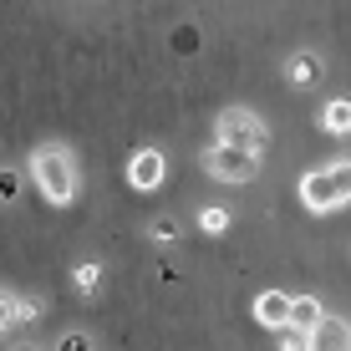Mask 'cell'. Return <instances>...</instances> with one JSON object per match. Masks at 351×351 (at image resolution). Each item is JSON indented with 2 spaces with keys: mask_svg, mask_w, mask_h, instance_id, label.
<instances>
[{
  "mask_svg": "<svg viewBox=\"0 0 351 351\" xmlns=\"http://www.w3.org/2000/svg\"><path fill=\"white\" fill-rule=\"evenodd\" d=\"M31 178H36V189H41L46 204H71L77 199V184H82V168L71 158V148L41 143V148L31 153Z\"/></svg>",
  "mask_w": 351,
  "mask_h": 351,
  "instance_id": "obj_1",
  "label": "cell"
},
{
  "mask_svg": "<svg viewBox=\"0 0 351 351\" xmlns=\"http://www.w3.org/2000/svg\"><path fill=\"white\" fill-rule=\"evenodd\" d=\"M300 204H306L311 214L346 209V204H351V158L326 163V168H311V173L300 178Z\"/></svg>",
  "mask_w": 351,
  "mask_h": 351,
  "instance_id": "obj_2",
  "label": "cell"
},
{
  "mask_svg": "<svg viewBox=\"0 0 351 351\" xmlns=\"http://www.w3.org/2000/svg\"><path fill=\"white\" fill-rule=\"evenodd\" d=\"M214 143H224V148H245L265 158V148H270V128H265V117L255 107H224L219 117H214Z\"/></svg>",
  "mask_w": 351,
  "mask_h": 351,
  "instance_id": "obj_3",
  "label": "cell"
},
{
  "mask_svg": "<svg viewBox=\"0 0 351 351\" xmlns=\"http://www.w3.org/2000/svg\"><path fill=\"white\" fill-rule=\"evenodd\" d=\"M204 173L219 178V184H250V178L260 173V158L245 148H224V143H214L209 153H204Z\"/></svg>",
  "mask_w": 351,
  "mask_h": 351,
  "instance_id": "obj_4",
  "label": "cell"
},
{
  "mask_svg": "<svg viewBox=\"0 0 351 351\" xmlns=\"http://www.w3.org/2000/svg\"><path fill=\"white\" fill-rule=\"evenodd\" d=\"M163 173H168V158H163V148H138L128 158V184L138 189V193H153V189H163Z\"/></svg>",
  "mask_w": 351,
  "mask_h": 351,
  "instance_id": "obj_5",
  "label": "cell"
},
{
  "mask_svg": "<svg viewBox=\"0 0 351 351\" xmlns=\"http://www.w3.org/2000/svg\"><path fill=\"white\" fill-rule=\"evenodd\" d=\"M306 351H351V326L341 316H326L316 331L306 336Z\"/></svg>",
  "mask_w": 351,
  "mask_h": 351,
  "instance_id": "obj_6",
  "label": "cell"
},
{
  "mask_svg": "<svg viewBox=\"0 0 351 351\" xmlns=\"http://www.w3.org/2000/svg\"><path fill=\"white\" fill-rule=\"evenodd\" d=\"M321 71H326V62L311 51V46H306V51H290V56H285V82H290V87H316Z\"/></svg>",
  "mask_w": 351,
  "mask_h": 351,
  "instance_id": "obj_7",
  "label": "cell"
},
{
  "mask_svg": "<svg viewBox=\"0 0 351 351\" xmlns=\"http://www.w3.org/2000/svg\"><path fill=\"white\" fill-rule=\"evenodd\" d=\"M290 300L295 295H285V290H265V295L255 300V321L270 326V331H285L290 326Z\"/></svg>",
  "mask_w": 351,
  "mask_h": 351,
  "instance_id": "obj_8",
  "label": "cell"
},
{
  "mask_svg": "<svg viewBox=\"0 0 351 351\" xmlns=\"http://www.w3.org/2000/svg\"><path fill=\"white\" fill-rule=\"evenodd\" d=\"M321 321H326V311H321V300H316V295H295V300H290V331L311 336Z\"/></svg>",
  "mask_w": 351,
  "mask_h": 351,
  "instance_id": "obj_9",
  "label": "cell"
},
{
  "mask_svg": "<svg viewBox=\"0 0 351 351\" xmlns=\"http://www.w3.org/2000/svg\"><path fill=\"white\" fill-rule=\"evenodd\" d=\"M321 132H336V138H351V97H336V102H326L316 112Z\"/></svg>",
  "mask_w": 351,
  "mask_h": 351,
  "instance_id": "obj_10",
  "label": "cell"
},
{
  "mask_svg": "<svg viewBox=\"0 0 351 351\" xmlns=\"http://www.w3.org/2000/svg\"><path fill=\"white\" fill-rule=\"evenodd\" d=\"M71 280H77L82 295H97V290H102V265H97V260H82L77 270H71Z\"/></svg>",
  "mask_w": 351,
  "mask_h": 351,
  "instance_id": "obj_11",
  "label": "cell"
},
{
  "mask_svg": "<svg viewBox=\"0 0 351 351\" xmlns=\"http://www.w3.org/2000/svg\"><path fill=\"white\" fill-rule=\"evenodd\" d=\"M199 229H204V234H224V229H229V209H219V204L199 209Z\"/></svg>",
  "mask_w": 351,
  "mask_h": 351,
  "instance_id": "obj_12",
  "label": "cell"
},
{
  "mask_svg": "<svg viewBox=\"0 0 351 351\" xmlns=\"http://www.w3.org/2000/svg\"><path fill=\"white\" fill-rule=\"evenodd\" d=\"M21 199V168L0 163V204H16Z\"/></svg>",
  "mask_w": 351,
  "mask_h": 351,
  "instance_id": "obj_13",
  "label": "cell"
},
{
  "mask_svg": "<svg viewBox=\"0 0 351 351\" xmlns=\"http://www.w3.org/2000/svg\"><path fill=\"white\" fill-rule=\"evenodd\" d=\"M10 326H21V295L0 290V331H10Z\"/></svg>",
  "mask_w": 351,
  "mask_h": 351,
  "instance_id": "obj_14",
  "label": "cell"
},
{
  "mask_svg": "<svg viewBox=\"0 0 351 351\" xmlns=\"http://www.w3.org/2000/svg\"><path fill=\"white\" fill-rule=\"evenodd\" d=\"M56 351H97V341H92L87 331H66L62 341H56Z\"/></svg>",
  "mask_w": 351,
  "mask_h": 351,
  "instance_id": "obj_15",
  "label": "cell"
},
{
  "mask_svg": "<svg viewBox=\"0 0 351 351\" xmlns=\"http://www.w3.org/2000/svg\"><path fill=\"white\" fill-rule=\"evenodd\" d=\"M46 316V300L41 295H21V326H31V321H41Z\"/></svg>",
  "mask_w": 351,
  "mask_h": 351,
  "instance_id": "obj_16",
  "label": "cell"
},
{
  "mask_svg": "<svg viewBox=\"0 0 351 351\" xmlns=\"http://www.w3.org/2000/svg\"><path fill=\"white\" fill-rule=\"evenodd\" d=\"M148 234L158 239V245H168V239H178V219H168V214H163V219H153V224H148Z\"/></svg>",
  "mask_w": 351,
  "mask_h": 351,
  "instance_id": "obj_17",
  "label": "cell"
},
{
  "mask_svg": "<svg viewBox=\"0 0 351 351\" xmlns=\"http://www.w3.org/2000/svg\"><path fill=\"white\" fill-rule=\"evenodd\" d=\"M280 346H285V351H306V336H300V331H290V326H285V331H280Z\"/></svg>",
  "mask_w": 351,
  "mask_h": 351,
  "instance_id": "obj_18",
  "label": "cell"
},
{
  "mask_svg": "<svg viewBox=\"0 0 351 351\" xmlns=\"http://www.w3.org/2000/svg\"><path fill=\"white\" fill-rule=\"evenodd\" d=\"M16 351H36V346H16Z\"/></svg>",
  "mask_w": 351,
  "mask_h": 351,
  "instance_id": "obj_19",
  "label": "cell"
}]
</instances>
